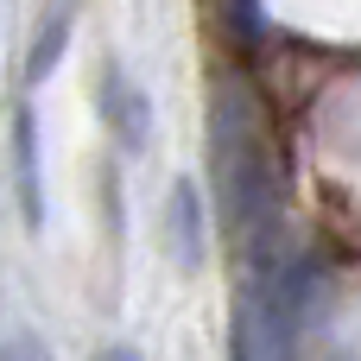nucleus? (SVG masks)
I'll list each match as a JSON object with an SVG mask.
<instances>
[{
	"label": "nucleus",
	"mask_w": 361,
	"mask_h": 361,
	"mask_svg": "<svg viewBox=\"0 0 361 361\" xmlns=\"http://www.w3.org/2000/svg\"><path fill=\"white\" fill-rule=\"evenodd\" d=\"M209 159H216V197L235 222V235L247 241V254H273V228H279V165L273 146L260 133V108L241 89V76H216L209 82Z\"/></svg>",
	"instance_id": "obj_1"
},
{
	"label": "nucleus",
	"mask_w": 361,
	"mask_h": 361,
	"mask_svg": "<svg viewBox=\"0 0 361 361\" xmlns=\"http://www.w3.org/2000/svg\"><path fill=\"white\" fill-rule=\"evenodd\" d=\"M95 102H102V114H108V127H114V140H127L133 152L152 140V102H146V89L121 70V63H108L102 70V89H95Z\"/></svg>",
	"instance_id": "obj_2"
},
{
	"label": "nucleus",
	"mask_w": 361,
	"mask_h": 361,
	"mask_svg": "<svg viewBox=\"0 0 361 361\" xmlns=\"http://www.w3.org/2000/svg\"><path fill=\"white\" fill-rule=\"evenodd\" d=\"M13 190L25 209V228H44V171H38V114L19 102L13 114Z\"/></svg>",
	"instance_id": "obj_3"
},
{
	"label": "nucleus",
	"mask_w": 361,
	"mask_h": 361,
	"mask_svg": "<svg viewBox=\"0 0 361 361\" xmlns=\"http://www.w3.org/2000/svg\"><path fill=\"white\" fill-rule=\"evenodd\" d=\"M165 235H171L178 267H203V197H197V184H190V178H178V184H171Z\"/></svg>",
	"instance_id": "obj_4"
},
{
	"label": "nucleus",
	"mask_w": 361,
	"mask_h": 361,
	"mask_svg": "<svg viewBox=\"0 0 361 361\" xmlns=\"http://www.w3.org/2000/svg\"><path fill=\"white\" fill-rule=\"evenodd\" d=\"M70 19H76V0H51V6H44V25H38L32 51H25V82H32V89H38V82H51V70L63 63Z\"/></svg>",
	"instance_id": "obj_5"
},
{
	"label": "nucleus",
	"mask_w": 361,
	"mask_h": 361,
	"mask_svg": "<svg viewBox=\"0 0 361 361\" xmlns=\"http://www.w3.org/2000/svg\"><path fill=\"white\" fill-rule=\"evenodd\" d=\"M222 25H228V38L235 44H260V0H222Z\"/></svg>",
	"instance_id": "obj_6"
}]
</instances>
